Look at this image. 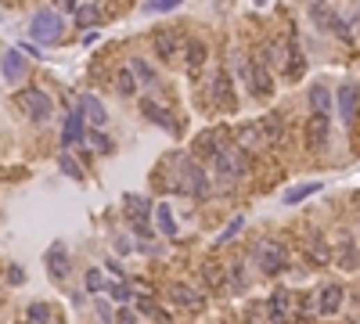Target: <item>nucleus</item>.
Here are the masks:
<instances>
[{
  "mask_svg": "<svg viewBox=\"0 0 360 324\" xmlns=\"http://www.w3.org/2000/svg\"><path fill=\"white\" fill-rule=\"evenodd\" d=\"M169 166H173V180H169V191H180V194H191V199H205L209 191H213V184H209V173L198 166L195 155H173L169 159Z\"/></svg>",
  "mask_w": 360,
  "mask_h": 324,
  "instance_id": "1",
  "label": "nucleus"
},
{
  "mask_svg": "<svg viewBox=\"0 0 360 324\" xmlns=\"http://www.w3.org/2000/svg\"><path fill=\"white\" fill-rule=\"evenodd\" d=\"M213 166H217V180H220V187H230L235 180H242L245 173H249V159H245V151L235 144H220V151L213 155Z\"/></svg>",
  "mask_w": 360,
  "mask_h": 324,
  "instance_id": "2",
  "label": "nucleus"
},
{
  "mask_svg": "<svg viewBox=\"0 0 360 324\" xmlns=\"http://www.w3.org/2000/svg\"><path fill=\"white\" fill-rule=\"evenodd\" d=\"M61 33H65V22H61V15L51 11V8L47 11H36L33 22H29V36L36 43H58Z\"/></svg>",
  "mask_w": 360,
  "mask_h": 324,
  "instance_id": "3",
  "label": "nucleus"
},
{
  "mask_svg": "<svg viewBox=\"0 0 360 324\" xmlns=\"http://www.w3.org/2000/svg\"><path fill=\"white\" fill-rule=\"evenodd\" d=\"M310 18H313V26L317 29H324L338 40H350V22L338 18V11L328 4V0H317V4H310Z\"/></svg>",
  "mask_w": 360,
  "mask_h": 324,
  "instance_id": "4",
  "label": "nucleus"
},
{
  "mask_svg": "<svg viewBox=\"0 0 360 324\" xmlns=\"http://www.w3.org/2000/svg\"><path fill=\"white\" fill-rule=\"evenodd\" d=\"M252 259H256V267L263 274H270V277L288 267V252L278 242H256V245H252Z\"/></svg>",
  "mask_w": 360,
  "mask_h": 324,
  "instance_id": "5",
  "label": "nucleus"
},
{
  "mask_svg": "<svg viewBox=\"0 0 360 324\" xmlns=\"http://www.w3.org/2000/svg\"><path fill=\"white\" fill-rule=\"evenodd\" d=\"M18 105H22V112H26L33 123H47L51 112H54V101H51L44 91H36V86H29V91L18 94Z\"/></svg>",
  "mask_w": 360,
  "mask_h": 324,
  "instance_id": "6",
  "label": "nucleus"
},
{
  "mask_svg": "<svg viewBox=\"0 0 360 324\" xmlns=\"http://www.w3.org/2000/svg\"><path fill=\"white\" fill-rule=\"evenodd\" d=\"M152 47H155V58L166 61V65H173L184 58V36L173 33V29H159L155 40H152Z\"/></svg>",
  "mask_w": 360,
  "mask_h": 324,
  "instance_id": "7",
  "label": "nucleus"
},
{
  "mask_svg": "<svg viewBox=\"0 0 360 324\" xmlns=\"http://www.w3.org/2000/svg\"><path fill=\"white\" fill-rule=\"evenodd\" d=\"M235 144L245 151V155H260L263 148H270V141H267V134H263L260 123H242L238 134H235Z\"/></svg>",
  "mask_w": 360,
  "mask_h": 324,
  "instance_id": "8",
  "label": "nucleus"
},
{
  "mask_svg": "<svg viewBox=\"0 0 360 324\" xmlns=\"http://www.w3.org/2000/svg\"><path fill=\"white\" fill-rule=\"evenodd\" d=\"M328 130H331V116L313 108V116L306 119V148H313V151L324 148L328 144Z\"/></svg>",
  "mask_w": 360,
  "mask_h": 324,
  "instance_id": "9",
  "label": "nucleus"
},
{
  "mask_svg": "<svg viewBox=\"0 0 360 324\" xmlns=\"http://www.w3.org/2000/svg\"><path fill=\"white\" fill-rule=\"evenodd\" d=\"M249 86H252V94H256V98H270L274 94V79H270V69H267L263 58L249 61Z\"/></svg>",
  "mask_w": 360,
  "mask_h": 324,
  "instance_id": "10",
  "label": "nucleus"
},
{
  "mask_svg": "<svg viewBox=\"0 0 360 324\" xmlns=\"http://www.w3.org/2000/svg\"><path fill=\"white\" fill-rule=\"evenodd\" d=\"M152 202L148 199H137V194H126V213H130V220H134V231L144 234V238H152V227H148V216H152Z\"/></svg>",
  "mask_w": 360,
  "mask_h": 324,
  "instance_id": "11",
  "label": "nucleus"
},
{
  "mask_svg": "<svg viewBox=\"0 0 360 324\" xmlns=\"http://www.w3.org/2000/svg\"><path fill=\"white\" fill-rule=\"evenodd\" d=\"M169 299H173L177 307H184V310H202V307H205V292H198V288H191V285H184V281L169 285Z\"/></svg>",
  "mask_w": 360,
  "mask_h": 324,
  "instance_id": "12",
  "label": "nucleus"
},
{
  "mask_svg": "<svg viewBox=\"0 0 360 324\" xmlns=\"http://www.w3.org/2000/svg\"><path fill=\"white\" fill-rule=\"evenodd\" d=\"M141 116H144V119H152L155 126H162V130H173V134H177L173 112H169V108H166L162 101H155V98H144V101H141Z\"/></svg>",
  "mask_w": 360,
  "mask_h": 324,
  "instance_id": "13",
  "label": "nucleus"
},
{
  "mask_svg": "<svg viewBox=\"0 0 360 324\" xmlns=\"http://www.w3.org/2000/svg\"><path fill=\"white\" fill-rule=\"evenodd\" d=\"M343 285H324L321 288V295H317V314L321 317H331V314H338L343 310Z\"/></svg>",
  "mask_w": 360,
  "mask_h": 324,
  "instance_id": "14",
  "label": "nucleus"
},
{
  "mask_svg": "<svg viewBox=\"0 0 360 324\" xmlns=\"http://www.w3.org/2000/svg\"><path fill=\"white\" fill-rule=\"evenodd\" d=\"M87 119H83V112H69L65 116V130H61V148H72L79 144L83 137H87V126H83Z\"/></svg>",
  "mask_w": 360,
  "mask_h": 324,
  "instance_id": "15",
  "label": "nucleus"
},
{
  "mask_svg": "<svg viewBox=\"0 0 360 324\" xmlns=\"http://www.w3.org/2000/svg\"><path fill=\"white\" fill-rule=\"evenodd\" d=\"M209 58V47L195 36V40H187V47H184V61H187V76H198L202 72V65Z\"/></svg>",
  "mask_w": 360,
  "mask_h": 324,
  "instance_id": "16",
  "label": "nucleus"
},
{
  "mask_svg": "<svg viewBox=\"0 0 360 324\" xmlns=\"http://www.w3.org/2000/svg\"><path fill=\"white\" fill-rule=\"evenodd\" d=\"M79 112H83V119H87L91 126H104V123H109V108H104L94 94H83L79 98Z\"/></svg>",
  "mask_w": 360,
  "mask_h": 324,
  "instance_id": "17",
  "label": "nucleus"
},
{
  "mask_svg": "<svg viewBox=\"0 0 360 324\" xmlns=\"http://www.w3.org/2000/svg\"><path fill=\"white\" fill-rule=\"evenodd\" d=\"M292 43V40H288ZM288 43L285 40H267L263 43V61H267V69H285V61H288Z\"/></svg>",
  "mask_w": 360,
  "mask_h": 324,
  "instance_id": "18",
  "label": "nucleus"
},
{
  "mask_svg": "<svg viewBox=\"0 0 360 324\" xmlns=\"http://www.w3.org/2000/svg\"><path fill=\"white\" fill-rule=\"evenodd\" d=\"M213 105L217 108H235V83H230L227 72H217V79H213Z\"/></svg>",
  "mask_w": 360,
  "mask_h": 324,
  "instance_id": "19",
  "label": "nucleus"
},
{
  "mask_svg": "<svg viewBox=\"0 0 360 324\" xmlns=\"http://www.w3.org/2000/svg\"><path fill=\"white\" fill-rule=\"evenodd\" d=\"M0 69H4V79H8V83H18V79L26 76L29 61H26V54H22V51L15 47V51H8V54H4V65H0Z\"/></svg>",
  "mask_w": 360,
  "mask_h": 324,
  "instance_id": "20",
  "label": "nucleus"
},
{
  "mask_svg": "<svg viewBox=\"0 0 360 324\" xmlns=\"http://www.w3.org/2000/svg\"><path fill=\"white\" fill-rule=\"evenodd\" d=\"M331 259H335L343 270H357V267H360V249H357V242H353L350 234L343 238V245H338V252H335Z\"/></svg>",
  "mask_w": 360,
  "mask_h": 324,
  "instance_id": "21",
  "label": "nucleus"
},
{
  "mask_svg": "<svg viewBox=\"0 0 360 324\" xmlns=\"http://www.w3.org/2000/svg\"><path fill=\"white\" fill-rule=\"evenodd\" d=\"M217 151H220V134H213V130L198 134L195 144H191V155H195V159H213Z\"/></svg>",
  "mask_w": 360,
  "mask_h": 324,
  "instance_id": "22",
  "label": "nucleus"
},
{
  "mask_svg": "<svg viewBox=\"0 0 360 324\" xmlns=\"http://www.w3.org/2000/svg\"><path fill=\"white\" fill-rule=\"evenodd\" d=\"M288 314H292V292L278 288L270 295V321H288Z\"/></svg>",
  "mask_w": 360,
  "mask_h": 324,
  "instance_id": "23",
  "label": "nucleus"
},
{
  "mask_svg": "<svg viewBox=\"0 0 360 324\" xmlns=\"http://www.w3.org/2000/svg\"><path fill=\"white\" fill-rule=\"evenodd\" d=\"M338 116L343 123L357 119V86H338Z\"/></svg>",
  "mask_w": 360,
  "mask_h": 324,
  "instance_id": "24",
  "label": "nucleus"
},
{
  "mask_svg": "<svg viewBox=\"0 0 360 324\" xmlns=\"http://www.w3.org/2000/svg\"><path fill=\"white\" fill-rule=\"evenodd\" d=\"M303 72H306V58L299 54V47H295V43H288V61H285V79H288V83H295V79H303Z\"/></svg>",
  "mask_w": 360,
  "mask_h": 324,
  "instance_id": "25",
  "label": "nucleus"
},
{
  "mask_svg": "<svg viewBox=\"0 0 360 324\" xmlns=\"http://www.w3.org/2000/svg\"><path fill=\"white\" fill-rule=\"evenodd\" d=\"M130 69H134V76H137V83L144 86V91H155V86H159L155 69H152V65H148L144 58H130Z\"/></svg>",
  "mask_w": 360,
  "mask_h": 324,
  "instance_id": "26",
  "label": "nucleus"
},
{
  "mask_svg": "<svg viewBox=\"0 0 360 324\" xmlns=\"http://www.w3.org/2000/svg\"><path fill=\"white\" fill-rule=\"evenodd\" d=\"M116 94L119 98H134L137 94V76H134L130 65H123V69L116 72Z\"/></svg>",
  "mask_w": 360,
  "mask_h": 324,
  "instance_id": "27",
  "label": "nucleus"
},
{
  "mask_svg": "<svg viewBox=\"0 0 360 324\" xmlns=\"http://www.w3.org/2000/svg\"><path fill=\"white\" fill-rule=\"evenodd\" d=\"M260 126H263V134H267V141H270V144H281V137H285V123H281V116H278V112L263 116V119H260Z\"/></svg>",
  "mask_w": 360,
  "mask_h": 324,
  "instance_id": "28",
  "label": "nucleus"
},
{
  "mask_svg": "<svg viewBox=\"0 0 360 324\" xmlns=\"http://www.w3.org/2000/svg\"><path fill=\"white\" fill-rule=\"evenodd\" d=\"M83 144H91V148L97 151V155H112V151H116L112 137H104V134H101V126L87 130V137H83Z\"/></svg>",
  "mask_w": 360,
  "mask_h": 324,
  "instance_id": "29",
  "label": "nucleus"
},
{
  "mask_svg": "<svg viewBox=\"0 0 360 324\" xmlns=\"http://www.w3.org/2000/svg\"><path fill=\"white\" fill-rule=\"evenodd\" d=\"M104 292H109V299L116 302V307H123V302H134V288L126 285L123 277H116L112 285H104Z\"/></svg>",
  "mask_w": 360,
  "mask_h": 324,
  "instance_id": "30",
  "label": "nucleus"
},
{
  "mask_svg": "<svg viewBox=\"0 0 360 324\" xmlns=\"http://www.w3.org/2000/svg\"><path fill=\"white\" fill-rule=\"evenodd\" d=\"M47 259H51V263H47V270H51V277H58V281H61V277H65V274H69V259H65V249H61V245H54Z\"/></svg>",
  "mask_w": 360,
  "mask_h": 324,
  "instance_id": "31",
  "label": "nucleus"
},
{
  "mask_svg": "<svg viewBox=\"0 0 360 324\" xmlns=\"http://www.w3.org/2000/svg\"><path fill=\"white\" fill-rule=\"evenodd\" d=\"M310 256L317 259V267L331 263V249H328V242H324V234H310Z\"/></svg>",
  "mask_w": 360,
  "mask_h": 324,
  "instance_id": "32",
  "label": "nucleus"
},
{
  "mask_svg": "<svg viewBox=\"0 0 360 324\" xmlns=\"http://www.w3.org/2000/svg\"><path fill=\"white\" fill-rule=\"evenodd\" d=\"M58 169L65 173V177H72V180H83V166L69 155V148H61V151H58Z\"/></svg>",
  "mask_w": 360,
  "mask_h": 324,
  "instance_id": "33",
  "label": "nucleus"
},
{
  "mask_svg": "<svg viewBox=\"0 0 360 324\" xmlns=\"http://www.w3.org/2000/svg\"><path fill=\"white\" fill-rule=\"evenodd\" d=\"M155 220H159V234H166V238L177 234V220L169 213V206H155Z\"/></svg>",
  "mask_w": 360,
  "mask_h": 324,
  "instance_id": "34",
  "label": "nucleus"
},
{
  "mask_svg": "<svg viewBox=\"0 0 360 324\" xmlns=\"http://www.w3.org/2000/svg\"><path fill=\"white\" fill-rule=\"evenodd\" d=\"M134 310H137V317H152V321H166V310L159 307V302H152V299H137L134 302Z\"/></svg>",
  "mask_w": 360,
  "mask_h": 324,
  "instance_id": "35",
  "label": "nucleus"
},
{
  "mask_svg": "<svg viewBox=\"0 0 360 324\" xmlns=\"http://www.w3.org/2000/svg\"><path fill=\"white\" fill-rule=\"evenodd\" d=\"M317 191H321V184H299V187H292V191L285 194V202H288V206H295V202L310 199V194H317Z\"/></svg>",
  "mask_w": 360,
  "mask_h": 324,
  "instance_id": "36",
  "label": "nucleus"
},
{
  "mask_svg": "<svg viewBox=\"0 0 360 324\" xmlns=\"http://www.w3.org/2000/svg\"><path fill=\"white\" fill-rule=\"evenodd\" d=\"M76 22H79L83 29L97 26V22H101V11H97V4H87V8H79V11H76Z\"/></svg>",
  "mask_w": 360,
  "mask_h": 324,
  "instance_id": "37",
  "label": "nucleus"
},
{
  "mask_svg": "<svg viewBox=\"0 0 360 324\" xmlns=\"http://www.w3.org/2000/svg\"><path fill=\"white\" fill-rule=\"evenodd\" d=\"M310 105L317 108V112H331V94L324 91V86H313V91H310Z\"/></svg>",
  "mask_w": 360,
  "mask_h": 324,
  "instance_id": "38",
  "label": "nucleus"
},
{
  "mask_svg": "<svg viewBox=\"0 0 360 324\" xmlns=\"http://www.w3.org/2000/svg\"><path fill=\"white\" fill-rule=\"evenodd\" d=\"M245 227V220H242V216H235V220H230L224 231H220V238H217V245H227V242H235V238H238V231Z\"/></svg>",
  "mask_w": 360,
  "mask_h": 324,
  "instance_id": "39",
  "label": "nucleus"
},
{
  "mask_svg": "<svg viewBox=\"0 0 360 324\" xmlns=\"http://www.w3.org/2000/svg\"><path fill=\"white\" fill-rule=\"evenodd\" d=\"M26 317H29V321H36V324H47V321H51V307H47V302H29Z\"/></svg>",
  "mask_w": 360,
  "mask_h": 324,
  "instance_id": "40",
  "label": "nucleus"
},
{
  "mask_svg": "<svg viewBox=\"0 0 360 324\" xmlns=\"http://www.w3.org/2000/svg\"><path fill=\"white\" fill-rule=\"evenodd\" d=\"M202 274H205V285H209V288H220V285H224V270H220V263H205Z\"/></svg>",
  "mask_w": 360,
  "mask_h": 324,
  "instance_id": "41",
  "label": "nucleus"
},
{
  "mask_svg": "<svg viewBox=\"0 0 360 324\" xmlns=\"http://www.w3.org/2000/svg\"><path fill=\"white\" fill-rule=\"evenodd\" d=\"M227 281H230V288H235V292H242L245 288V267L242 263H230L227 267Z\"/></svg>",
  "mask_w": 360,
  "mask_h": 324,
  "instance_id": "42",
  "label": "nucleus"
},
{
  "mask_svg": "<svg viewBox=\"0 0 360 324\" xmlns=\"http://www.w3.org/2000/svg\"><path fill=\"white\" fill-rule=\"evenodd\" d=\"M87 288H91V292H104V274H101L97 267L87 270Z\"/></svg>",
  "mask_w": 360,
  "mask_h": 324,
  "instance_id": "43",
  "label": "nucleus"
},
{
  "mask_svg": "<svg viewBox=\"0 0 360 324\" xmlns=\"http://www.w3.org/2000/svg\"><path fill=\"white\" fill-rule=\"evenodd\" d=\"M180 4V0H152V4H144V11H155V15H162V11H173Z\"/></svg>",
  "mask_w": 360,
  "mask_h": 324,
  "instance_id": "44",
  "label": "nucleus"
},
{
  "mask_svg": "<svg viewBox=\"0 0 360 324\" xmlns=\"http://www.w3.org/2000/svg\"><path fill=\"white\" fill-rule=\"evenodd\" d=\"M119 321H123V324H134V321H137V310H130V307L123 302V307H119Z\"/></svg>",
  "mask_w": 360,
  "mask_h": 324,
  "instance_id": "45",
  "label": "nucleus"
},
{
  "mask_svg": "<svg viewBox=\"0 0 360 324\" xmlns=\"http://www.w3.org/2000/svg\"><path fill=\"white\" fill-rule=\"evenodd\" d=\"M22 277H26L22 267H11V270H8V281H11V285H22Z\"/></svg>",
  "mask_w": 360,
  "mask_h": 324,
  "instance_id": "46",
  "label": "nucleus"
},
{
  "mask_svg": "<svg viewBox=\"0 0 360 324\" xmlns=\"http://www.w3.org/2000/svg\"><path fill=\"white\" fill-rule=\"evenodd\" d=\"M18 51L29 54V58H40V47H36V43H18Z\"/></svg>",
  "mask_w": 360,
  "mask_h": 324,
  "instance_id": "47",
  "label": "nucleus"
},
{
  "mask_svg": "<svg viewBox=\"0 0 360 324\" xmlns=\"http://www.w3.org/2000/svg\"><path fill=\"white\" fill-rule=\"evenodd\" d=\"M97 314H101V321H109V317H112V310H109V302H97Z\"/></svg>",
  "mask_w": 360,
  "mask_h": 324,
  "instance_id": "48",
  "label": "nucleus"
},
{
  "mask_svg": "<svg viewBox=\"0 0 360 324\" xmlns=\"http://www.w3.org/2000/svg\"><path fill=\"white\" fill-rule=\"evenodd\" d=\"M58 8H76V0H58Z\"/></svg>",
  "mask_w": 360,
  "mask_h": 324,
  "instance_id": "49",
  "label": "nucleus"
}]
</instances>
